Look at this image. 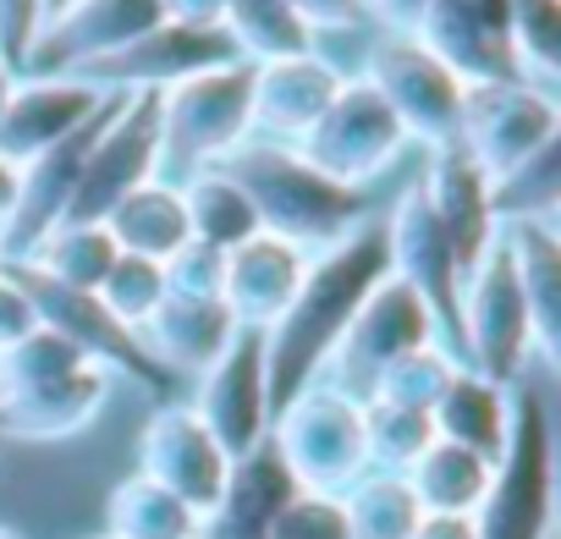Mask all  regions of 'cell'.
<instances>
[{"instance_id": "6da1fadb", "label": "cell", "mask_w": 561, "mask_h": 539, "mask_svg": "<svg viewBox=\"0 0 561 539\" xmlns=\"http://www.w3.org/2000/svg\"><path fill=\"white\" fill-rule=\"evenodd\" d=\"M380 276H386V226L380 220H364L347 242H336L304 264L293 303L259 336L264 342V386H270L275 413L325 375L347 320L358 314V303L369 298V287Z\"/></svg>"}, {"instance_id": "7a4b0ae2", "label": "cell", "mask_w": 561, "mask_h": 539, "mask_svg": "<svg viewBox=\"0 0 561 539\" xmlns=\"http://www.w3.org/2000/svg\"><path fill=\"white\" fill-rule=\"evenodd\" d=\"M220 171L248 193L259 231L293 242L298 253H325L336 242H347L364 220H375L369 193L364 187H342L325 171H314L293 144H270V138H242Z\"/></svg>"}, {"instance_id": "3957f363", "label": "cell", "mask_w": 561, "mask_h": 539, "mask_svg": "<svg viewBox=\"0 0 561 539\" xmlns=\"http://www.w3.org/2000/svg\"><path fill=\"white\" fill-rule=\"evenodd\" d=\"M253 133V67L220 61L160 89V176L182 182L220 165Z\"/></svg>"}, {"instance_id": "277c9868", "label": "cell", "mask_w": 561, "mask_h": 539, "mask_svg": "<svg viewBox=\"0 0 561 539\" xmlns=\"http://www.w3.org/2000/svg\"><path fill=\"white\" fill-rule=\"evenodd\" d=\"M479 539H550L556 528V435L534 386H512V435L490 468V490L473 512Z\"/></svg>"}, {"instance_id": "5b68a950", "label": "cell", "mask_w": 561, "mask_h": 539, "mask_svg": "<svg viewBox=\"0 0 561 539\" xmlns=\"http://www.w3.org/2000/svg\"><path fill=\"white\" fill-rule=\"evenodd\" d=\"M270 446L298 479V490L342 495L369 473V446H364V402L314 380L298 391L287 408L270 418Z\"/></svg>"}, {"instance_id": "8992f818", "label": "cell", "mask_w": 561, "mask_h": 539, "mask_svg": "<svg viewBox=\"0 0 561 539\" xmlns=\"http://www.w3.org/2000/svg\"><path fill=\"white\" fill-rule=\"evenodd\" d=\"M528 353H534V331H528L523 287H517L512 253L495 237L457 293V358H462V369H473L495 386H517Z\"/></svg>"}, {"instance_id": "52a82bcc", "label": "cell", "mask_w": 561, "mask_h": 539, "mask_svg": "<svg viewBox=\"0 0 561 539\" xmlns=\"http://www.w3.org/2000/svg\"><path fill=\"white\" fill-rule=\"evenodd\" d=\"M7 270L18 276V287L28 293V303H34V314H39L45 331L67 336V342H72L83 358H94L105 375H122L127 386H144L149 397L171 402L176 375H171L165 364H154V353L144 347V336L127 331V325H122L94 293H72V287L39 276L34 264H7Z\"/></svg>"}, {"instance_id": "ba28073f", "label": "cell", "mask_w": 561, "mask_h": 539, "mask_svg": "<svg viewBox=\"0 0 561 539\" xmlns=\"http://www.w3.org/2000/svg\"><path fill=\"white\" fill-rule=\"evenodd\" d=\"M364 83L391 105V116L402 122L408 144L446 149V144L462 138L468 83H462L440 56H430L413 34H380V39L369 45Z\"/></svg>"}, {"instance_id": "9c48e42d", "label": "cell", "mask_w": 561, "mask_h": 539, "mask_svg": "<svg viewBox=\"0 0 561 539\" xmlns=\"http://www.w3.org/2000/svg\"><path fill=\"white\" fill-rule=\"evenodd\" d=\"M154 176H160V94L149 89L116 94V105L105 111L83 154V171L61 220H105L127 193H138Z\"/></svg>"}, {"instance_id": "30bf717a", "label": "cell", "mask_w": 561, "mask_h": 539, "mask_svg": "<svg viewBox=\"0 0 561 539\" xmlns=\"http://www.w3.org/2000/svg\"><path fill=\"white\" fill-rule=\"evenodd\" d=\"M561 133V105L539 83H473L462 100V149L473 165L501 182L534 154H545Z\"/></svg>"}, {"instance_id": "8fae6325", "label": "cell", "mask_w": 561, "mask_h": 539, "mask_svg": "<svg viewBox=\"0 0 561 539\" xmlns=\"http://www.w3.org/2000/svg\"><path fill=\"white\" fill-rule=\"evenodd\" d=\"M314 171H325L331 182L342 187H364L375 182L386 165H397V154L408 149V133L402 122L391 116V105L364 83V78H347L342 94L325 105V116L293 144Z\"/></svg>"}, {"instance_id": "7c38bea8", "label": "cell", "mask_w": 561, "mask_h": 539, "mask_svg": "<svg viewBox=\"0 0 561 539\" xmlns=\"http://www.w3.org/2000/svg\"><path fill=\"white\" fill-rule=\"evenodd\" d=\"M424 342H440L430 309L386 270V276L369 287V298L358 303V314L347 320V331H342V342H336V353H331V364H325L320 380L364 402L369 386L380 380V369H391L402 353H413Z\"/></svg>"}, {"instance_id": "4fadbf2b", "label": "cell", "mask_w": 561, "mask_h": 539, "mask_svg": "<svg viewBox=\"0 0 561 539\" xmlns=\"http://www.w3.org/2000/svg\"><path fill=\"white\" fill-rule=\"evenodd\" d=\"M380 226H386V270L430 309L435 336L457 353V293H462V264H457V253H451V242H446V231H440V220H435L424 187L413 182V187L391 204V215H386Z\"/></svg>"}, {"instance_id": "5bb4252c", "label": "cell", "mask_w": 561, "mask_h": 539, "mask_svg": "<svg viewBox=\"0 0 561 539\" xmlns=\"http://www.w3.org/2000/svg\"><path fill=\"white\" fill-rule=\"evenodd\" d=\"M187 408L198 413V424L220 440V451L231 462L270 440L275 408H270V386H264V342H259V331H237L231 336V347L193 380V402Z\"/></svg>"}, {"instance_id": "9a60e30c", "label": "cell", "mask_w": 561, "mask_h": 539, "mask_svg": "<svg viewBox=\"0 0 561 539\" xmlns=\"http://www.w3.org/2000/svg\"><path fill=\"white\" fill-rule=\"evenodd\" d=\"M138 473L154 479L160 490H171L187 512L209 517L226 490L231 457L220 451V440L198 424V413L187 402H160L138 435Z\"/></svg>"}, {"instance_id": "2e32d148", "label": "cell", "mask_w": 561, "mask_h": 539, "mask_svg": "<svg viewBox=\"0 0 561 539\" xmlns=\"http://www.w3.org/2000/svg\"><path fill=\"white\" fill-rule=\"evenodd\" d=\"M160 0H72L56 7L39 28V45L28 56L34 78H72L116 50H127L133 39H144L149 28H160Z\"/></svg>"}, {"instance_id": "e0dca14e", "label": "cell", "mask_w": 561, "mask_h": 539, "mask_svg": "<svg viewBox=\"0 0 561 539\" xmlns=\"http://www.w3.org/2000/svg\"><path fill=\"white\" fill-rule=\"evenodd\" d=\"M413 39L430 56H440L468 89L473 83H528L512 50L506 0H430Z\"/></svg>"}, {"instance_id": "ac0fdd59", "label": "cell", "mask_w": 561, "mask_h": 539, "mask_svg": "<svg viewBox=\"0 0 561 539\" xmlns=\"http://www.w3.org/2000/svg\"><path fill=\"white\" fill-rule=\"evenodd\" d=\"M220 61H237V50H231V39H226L220 28H176V23H160V28H149L144 39H133L127 50H116V56H105V61L72 72V78L94 83L100 94H138V89L160 94V89H171L176 78L204 72V67H220Z\"/></svg>"}, {"instance_id": "d6986e66", "label": "cell", "mask_w": 561, "mask_h": 539, "mask_svg": "<svg viewBox=\"0 0 561 539\" xmlns=\"http://www.w3.org/2000/svg\"><path fill=\"white\" fill-rule=\"evenodd\" d=\"M116 94H100L83 78H23L0 111V160H12L18 171L56 144H67L83 122H94Z\"/></svg>"}, {"instance_id": "ffe728a7", "label": "cell", "mask_w": 561, "mask_h": 539, "mask_svg": "<svg viewBox=\"0 0 561 539\" xmlns=\"http://www.w3.org/2000/svg\"><path fill=\"white\" fill-rule=\"evenodd\" d=\"M342 67L320 50H298L280 61H259L253 67V133L248 138H270V144H298L325 105L342 94Z\"/></svg>"}, {"instance_id": "44dd1931", "label": "cell", "mask_w": 561, "mask_h": 539, "mask_svg": "<svg viewBox=\"0 0 561 539\" xmlns=\"http://www.w3.org/2000/svg\"><path fill=\"white\" fill-rule=\"evenodd\" d=\"M111 386L116 375H105L100 364H78V369L34 380L18 397H0V440H34V446L72 440L105 413Z\"/></svg>"}, {"instance_id": "7402d4cb", "label": "cell", "mask_w": 561, "mask_h": 539, "mask_svg": "<svg viewBox=\"0 0 561 539\" xmlns=\"http://www.w3.org/2000/svg\"><path fill=\"white\" fill-rule=\"evenodd\" d=\"M304 264H309V253H298L293 242H280L270 231H253L248 242H237L226 253V282H220V303L237 320V331L264 336L280 320V309L293 303Z\"/></svg>"}, {"instance_id": "603a6c76", "label": "cell", "mask_w": 561, "mask_h": 539, "mask_svg": "<svg viewBox=\"0 0 561 539\" xmlns=\"http://www.w3.org/2000/svg\"><path fill=\"white\" fill-rule=\"evenodd\" d=\"M462 276L484 259V248L495 242V209H490V176L473 165V154L462 144H446V149H430V165L419 176Z\"/></svg>"}, {"instance_id": "cb8c5ba5", "label": "cell", "mask_w": 561, "mask_h": 539, "mask_svg": "<svg viewBox=\"0 0 561 539\" xmlns=\"http://www.w3.org/2000/svg\"><path fill=\"white\" fill-rule=\"evenodd\" d=\"M495 237L517 270L534 353H545V364H561V231L556 220H495Z\"/></svg>"}, {"instance_id": "d4e9b609", "label": "cell", "mask_w": 561, "mask_h": 539, "mask_svg": "<svg viewBox=\"0 0 561 539\" xmlns=\"http://www.w3.org/2000/svg\"><path fill=\"white\" fill-rule=\"evenodd\" d=\"M298 495V479L287 473V462L275 457V446H253L248 457L231 462L226 490L215 501L209 517H198V539H264L270 517Z\"/></svg>"}, {"instance_id": "484cf974", "label": "cell", "mask_w": 561, "mask_h": 539, "mask_svg": "<svg viewBox=\"0 0 561 539\" xmlns=\"http://www.w3.org/2000/svg\"><path fill=\"white\" fill-rule=\"evenodd\" d=\"M138 336H144V347L154 353V364H165L176 380H182V375L198 380V375L231 347L237 320L226 314L220 298H176V293H165L160 309L144 320Z\"/></svg>"}, {"instance_id": "4316f807", "label": "cell", "mask_w": 561, "mask_h": 539, "mask_svg": "<svg viewBox=\"0 0 561 539\" xmlns=\"http://www.w3.org/2000/svg\"><path fill=\"white\" fill-rule=\"evenodd\" d=\"M430 424L440 440L468 446L473 457H484L495 468V457L506 451V435H512V386H495L473 369H457L446 397L435 402Z\"/></svg>"}, {"instance_id": "83f0119b", "label": "cell", "mask_w": 561, "mask_h": 539, "mask_svg": "<svg viewBox=\"0 0 561 539\" xmlns=\"http://www.w3.org/2000/svg\"><path fill=\"white\" fill-rule=\"evenodd\" d=\"M105 231L122 253H138V259H154L165 264L193 231H187V209H182V187L154 176L144 182L138 193H127L111 215H105Z\"/></svg>"}, {"instance_id": "f1b7e54d", "label": "cell", "mask_w": 561, "mask_h": 539, "mask_svg": "<svg viewBox=\"0 0 561 539\" xmlns=\"http://www.w3.org/2000/svg\"><path fill=\"white\" fill-rule=\"evenodd\" d=\"M402 479H408V490H413V501H419L424 512L473 517L479 501H484V490H490V462L473 457L468 446H451V440L435 435Z\"/></svg>"}, {"instance_id": "f546056e", "label": "cell", "mask_w": 561, "mask_h": 539, "mask_svg": "<svg viewBox=\"0 0 561 539\" xmlns=\"http://www.w3.org/2000/svg\"><path fill=\"white\" fill-rule=\"evenodd\" d=\"M116 242L105 231V220H61L39 237V248L23 259L34 264L39 276L72 287V293H100V282L111 276V264H116Z\"/></svg>"}, {"instance_id": "4dcf8cb0", "label": "cell", "mask_w": 561, "mask_h": 539, "mask_svg": "<svg viewBox=\"0 0 561 539\" xmlns=\"http://www.w3.org/2000/svg\"><path fill=\"white\" fill-rule=\"evenodd\" d=\"M176 187H182V209H187L193 242H209V248L231 253L237 242H248V237L259 231V215H253L248 193H242L220 165H204V171L182 176Z\"/></svg>"}, {"instance_id": "1f68e13d", "label": "cell", "mask_w": 561, "mask_h": 539, "mask_svg": "<svg viewBox=\"0 0 561 539\" xmlns=\"http://www.w3.org/2000/svg\"><path fill=\"white\" fill-rule=\"evenodd\" d=\"M105 534H116V539H198V512H187L154 479L127 473L105 495Z\"/></svg>"}, {"instance_id": "d6a6232c", "label": "cell", "mask_w": 561, "mask_h": 539, "mask_svg": "<svg viewBox=\"0 0 561 539\" xmlns=\"http://www.w3.org/2000/svg\"><path fill=\"white\" fill-rule=\"evenodd\" d=\"M220 34L231 39L237 61L259 67V61H280V56H298L314 50L309 23H298L280 0H226V23Z\"/></svg>"}, {"instance_id": "836d02e7", "label": "cell", "mask_w": 561, "mask_h": 539, "mask_svg": "<svg viewBox=\"0 0 561 539\" xmlns=\"http://www.w3.org/2000/svg\"><path fill=\"white\" fill-rule=\"evenodd\" d=\"M342 512H347V539H413L424 506L413 501L402 473H364L358 484L342 490Z\"/></svg>"}, {"instance_id": "e575fe53", "label": "cell", "mask_w": 561, "mask_h": 539, "mask_svg": "<svg viewBox=\"0 0 561 539\" xmlns=\"http://www.w3.org/2000/svg\"><path fill=\"white\" fill-rule=\"evenodd\" d=\"M462 369V358L440 342H424L413 353H402L391 369H380V380L369 386L375 402H391V408H413V413H435V402L446 397L451 375ZM364 397V402H369Z\"/></svg>"}, {"instance_id": "d590c367", "label": "cell", "mask_w": 561, "mask_h": 539, "mask_svg": "<svg viewBox=\"0 0 561 539\" xmlns=\"http://www.w3.org/2000/svg\"><path fill=\"white\" fill-rule=\"evenodd\" d=\"M430 440H435L430 413L391 408V402H375V397L364 402V446H369V468L375 473H408Z\"/></svg>"}, {"instance_id": "8d00e7d4", "label": "cell", "mask_w": 561, "mask_h": 539, "mask_svg": "<svg viewBox=\"0 0 561 539\" xmlns=\"http://www.w3.org/2000/svg\"><path fill=\"white\" fill-rule=\"evenodd\" d=\"M506 23L523 78L550 89L561 67V0H506Z\"/></svg>"}, {"instance_id": "74e56055", "label": "cell", "mask_w": 561, "mask_h": 539, "mask_svg": "<svg viewBox=\"0 0 561 539\" xmlns=\"http://www.w3.org/2000/svg\"><path fill=\"white\" fill-rule=\"evenodd\" d=\"M127 331H144V320L160 309V298H165V264H154V259H138V253H116V264H111V276L100 282V293H94Z\"/></svg>"}, {"instance_id": "f35d334b", "label": "cell", "mask_w": 561, "mask_h": 539, "mask_svg": "<svg viewBox=\"0 0 561 539\" xmlns=\"http://www.w3.org/2000/svg\"><path fill=\"white\" fill-rule=\"evenodd\" d=\"M556 160H561V144H550L545 154H534L512 176L490 182L495 220H556Z\"/></svg>"}, {"instance_id": "ab89813d", "label": "cell", "mask_w": 561, "mask_h": 539, "mask_svg": "<svg viewBox=\"0 0 561 539\" xmlns=\"http://www.w3.org/2000/svg\"><path fill=\"white\" fill-rule=\"evenodd\" d=\"M264 539H347V512L342 495H320V490H298L264 528Z\"/></svg>"}, {"instance_id": "60d3db41", "label": "cell", "mask_w": 561, "mask_h": 539, "mask_svg": "<svg viewBox=\"0 0 561 539\" xmlns=\"http://www.w3.org/2000/svg\"><path fill=\"white\" fill-rule=\"evenodd\" d=\"M220 282H226V253L209 242L187 237L165 259V293H176V298H220Z\"/></svg>"}, {"instance_id": "b9f144b4", "label": "cell", "mask_w": 561, "mask_h": 539, "mask_svg": "<svg viewBox=\"0 0 561 539\" xmlns=\"http://www.w3.org/2000/svg\"><path fill=\"white\" fill-rule=\"evenodd\" d=\"M39 28H45V0H0V61L28 72Z\"/></svg>"}, {"instance_id": "7bdbcfd3", "label": "cell", "mask_w": 561, "mask_h": 539, "mask_svg": "<svg viewBox=\"0 0 561 539\" xmlns=\"http://www.w3.org/2000/svg\"><path fill=\"white\" fill-rule=\"evenodd\" d=\"M34 331H39V314H34L28 293L18 287L12 270H0V353L18 347V342H23V336H34Z\"/></svg>"}, {"instance_id": "ee69618b", "label": "cell", "mask_w": 561, "mask_h": 539, "mask_svg": "<svg viewBox=\"0 0 561 539\" xmlns=\"http://www.w3.org/2000/svg\"><path fill=\"white\" fill-rule=\"evenodd\" d=\"M298 23H309V34L314 28H358L364 23V0H280Z\"/></svg>"}, {"instance_id": "f6af8a7d", "label": "cell", "mask_w": 561, "mask_h": 539, "mask_svg": "<svg viewBox=\"0 0 561 539\" xmlns=\"http://www.w3.org/2000/svg\"><path fill=\"white\" fill-rule=\"evenodd\" d=\"M430 12V0H364V23H375L380 34H419Z\"/></svg>"}, {"instance_id": "bcb514c9", "label": "cell", "mask_w": 561, "mask_h": 539, "mask_svg": "<svg viewBox=\"0 0 561 539\" xmlns=\"http://www.w3.org/2000/svg\"><path fill=\"white\" fill-rule=\"evenodd\" d=\"M160 18L176 28H220L226 0H160Z\"/></svg>"}, {"instance_id": "7dc6e473", "label": "cell", "mask_w": 561, "mask_h": 539, "mask_svg": "<svg viewBox=\"0 0 561 539\" xmlns=\"http://www.w3.org/2000/svg\"><path fill=\"white\" fill-rule=\"evenodd\" d=\"M413 539H479V528H473V517L424 512V517H419V528H413Z\"/></svg>"}, {"instance_id": "c3c4849f", "label": "cell", "mask_w": 561, "mask_h": 539, "mask_svg": "<svg viewBox=\"0 0 561 539\" xmlns=\"http://www.w3.org/2000/svg\"><path fill=\"white\" fill-rule=\"evenodd\" d=\"M12 204H18V165H12V160H0V226H7Z\"/></svg>"}, {"instance_id": "681fc988", "label": "cell", "mask_w": 561, "mask_h": 539, "mask_svg": "<svg viewBox=\"0 0 561 539\" xmlns=\"http://www.w3.org/2000/svg\"><path fill=\"white\" fill-rule=\"evenodd\" d=\"M18 83H23V72L0 61V111H7V100H12V89H18Z\"/></svg>"}, {"instance_id": "f907efd6", "label": "cell", "mask_w": 561, "mask_h": 539, "mask_svg": "<svg viewBox=\"0 0 561 539\" xmlns=\"http://www.w3.org/2000/svg\"><path fill=\"white\" fill-rule=\"evenodd\" d=\"M56 7H72V0H45V18H50V12H56Z\"/></svg>"}, {"instance_id": "816d5d0a", "label": "cell", "mask_w": 561, "mask_h": 539, "mask_svg": "<svg viewBox=\"0 0 561 539\" xmlns=\"http://www.w3.org/2000/svg\"><path fill=\"white\" fill-rule=\"evenodd\" d=\"M0 539H23V534H18V528H7V523H0Z\"/></svg>"}, {"instance_id": "f5cc1de1", "label": "cell", "mask_w": 561, "mask_h": 539, "mask_svg": "<svg viewBox=\"0 0 561 539\" xmlns=\"http://www.w3.org/2000/svg\"><path fill=\"white\" fill-rule=\"evenodd\" d=\"M0 270H7V237H0Z\"/></svg>"}, {"instance_id": "db71d44e", "label": "cell", "mask_w": 561, "mask_h": 539, "mask_svg": "<svg viewBox=\"0 0 561 539\" xmlns=\"http://www.w3.org/2000/svg\"><path fill=\"white\" fill-rule=\"evenodd\" d=\"M94 539H116V534H94Z\"/></svg>"}, {"instance_id": "11a10c76", "label": "cell", "mask_w": 561, "mask_h": 539, "mask_svg": "<svg viewBox=\"0 0 561 539\" xmlns=\"http://www.w3.org/2000/svg\"><path fill=\"white\" fill-rule=\"evenodd\" d=\"M0 446H7V440H0Z\"/></svg>"}]
</instances>
